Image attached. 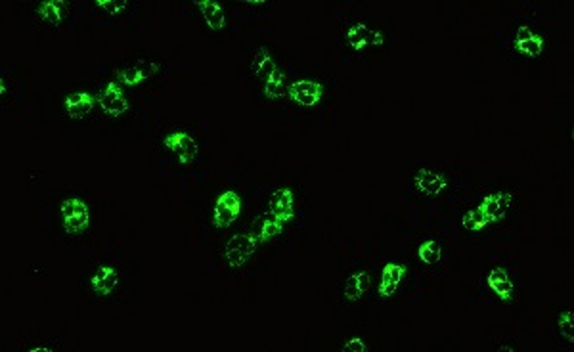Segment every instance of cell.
<instances>
[{"label":"cell","mask_w":574,"mask_h":352,"mask_svg":"<svg viewBox=\"0 0 574 352\" xmlns=\"http://www.w3.org/2000/svg\"><path fill=\"white\" fill-rule=\"evenodd\" d=\"M59 214H62V222H64V228L67 234H81L89 228L91 224V211H89V205L84 203L82 199L77 197H69L66 199L62 207H59Z\"/></svg>","instance_id":"obj_1"},{"label":"cell","mask_w":574,"mask_h":352,"mask_svg":"<svg viewBox=\"0 0 574 352\" xmlns=\"http://www.w3.org/2000/svg\"><path fill=\"white\" fill-rule=\"evenodd\" d=\"M241 213V197L236 192H224L214 201L213 209V224L216 228H228L232 222L236 221Z\"/></svg>","instance_id":"obj_2"},{"label":"cell","mask_w":574,"mask_h":352,"mask_svg":"<svg viewBox=\"0 0 574 352\" xmlns=\"http://www.w3.org/2000/svg\"><path fill=\"white\" fill-rule=\"evenodd\" d=\"M254 249H257V239L254 238H251V236H234L224 246V259L228 262L230 268H239L251 259Z\"/></svg>","instance_id":"obj_3"},{"label":"cell","mask_w":574,"mask_h":352,"mask_svg":"<svg viewBox=\"0 0 574 352\" xmlns=\"http://www.w3.org/2000/svg\"><path fill=\"white\" fill-rule=\"evenodd\" d=\"M163 144L180 159L182 165H189L196 161L199 149H197V142L188 132H171L165 136Z\"/></svg>","instance_id":"obj_4"},{"label":"cell","mask_w":574,"mask_h":352,"mask_svg":"<svg viewBox=\"0 0 574 352\" xmlns=\"http://www.w3.org/2000/svg\"><path fill=\"white\" fill-rule=\"evenodd\" d=\"M100 106L107 117H119L129 111V100L124 98L123 91L117 82H107L106 89L100 94Z\"/></svg>","instance_id":"obj_5"},{"label":"cell","mask_w":574,"mask_h":352,"mask_svg":"<svg viewBox=\"0 0 574 352\" xmlns=\"http://www.w3.org/2000/svg\"><path fill=\"white\" fill-rule=\"evenodd\" d=\"M289 98L293 100L295 104L304 107L316 106L322 100L324 94V86L320 82L314 81H297L293 84H289Z\"/></svg>","instance_id":"obj_6"},{"label":"cell","mask_w":574,"mask_h":352,"mask_svg":"<svg viewBox=\"0 0 574 352\" xmlns=\"http://www.w3.org/2000/svg\"><path fill=\"white\" fill-rule=\"evenodd\" d=\"M270 214L278 221L287 222L295 216V196L289 188H279L274 192L270 199Z\"/></svg>","instance_id":"obj_7"},{"label":"cell","mask_w":574,"mask_h":352,"mask_svg":"<svg viewBox=\"0 0 574 352\" xmlns=\"http://www.w3.org/2000/svg\"><path fill=\"white\" fill-rule=\"evenodd\" d=\"M511 194H506V192H498V194H490L483 199V203L479 205L481 211H483L484 219L490 222H498L506 216V211H508L509 203H511Z\"/></svg>","instance_id":"obj_8"},{"label":"cell","mask_w":574,"mask_h":352,"mask_svg":"<svg viewBox=\"0 0 574 352\" xmlns=\"http://www.w3.org/2000/svg\"><path fill=\"white\" fill-rule=\"evenodd\" d=\"M346 44L353 50H364L369 44H383V35L378 31H371L368 25L354 24L346 31Z\"/></svg>","instance_id":"obj_9"},{"label":"cell","mask_w":574,"mask_h":352,"mask_svg":"<svg viewBox=\"0 0 574 352\" xmlns=\"http://www.w3.org/2000/svg\"><path fill=\"white\" fill-rule=\"evenodd\" d=\"M94 293L100 297H107L113 293L119 286V274L111 266H100L91 279Z\"/></svg>","instance_id":"obj_10"},{"label":"cell","mask_w":574,"mask_h":352,"mask_svg":"<svg viewBox=\"0 0 574 352\" xmlns=\"http://www.w3.org/2000/svg\"><path fill=\"white\" fill-rule=\"evenodd\" d=\"M414 184H416V188H418V192H421V194H425V196H436V194H441V192L446 189L448 180H446V176L438 174V172L419 171L418 174L414 176Z\"/></svg>","instance_id":"obj_11"},{"label":"cell","mask_w":574,"mask_h":352,"mask_svg":"<svg viewBox=\"0 0 574 352\" xmlns=\"http://www.w3.org/2000/svg\"><path fill=\"white\" fill-rule=\"evenodd\" d=\"M406 268L402 264H394V262H389L385 264V268L381 272V284H379V295L385 297H393L396 293V289L400 286L402 276H404Z\"/></svg>","instance_id":"obj_12"},{"label":"cell","mask_w":574,"mask_h":352,"mask_svg":"<svg viewBox=\"0 0 574 352\" xmlns=\"http://www.w3.org/2000/svg\"><path fill=\"white\" fill-rule=\"evenodd\" d=\"M486 284H488V287H490L500 299H503V301H511V299H513V289H515V287L511 284L508 272L503 270V268H500V266H496V268L490 270L488 278H486Z\"/></svg>","instance_id":"obj_13"},{"label":"cell","mask_w":574,"mask_h":352,"mask_svg":"<svg viewBox=\"0 0 574 352\" xmlns=\"http://www.w3.org/2000/svg\"><path fill=\"white\" fill-rule=\"evenodd\" d=\"M94 107V98L86 92H75L66 98V111L71 119H82L84 115L91 113Z\"/></svg>","instance_id":"obj_14"},{"label":"cell","mask_w":574,"mask_h":352,"mask_svg":"<svg viewBox=\"0 0 574 352\" xmlns=\"http://www.w3.org/2000/svg\"><path fill=\"white\" fill-rule=\"evenodd\" d=\"M197 6L201 8L203 19H205L207 27H211V31H221L226 25V12L219 2L203 0V2H197Z\"/></svg>","instance_id":"obj_15"},{"label":"cell","mask_w":574,"mask_h":352,"mask_svg":"<svg viewBox=\"0 0 574 352\" xmlns=\"http://www.w3.org/2000/svg\"><path fill=\"white\" fill-rule=\"evenodd\" d=\"M369 286V276L366 272H356L353 276H349L346 284H344V299L349 301H360V297L368 291Z\"/></svg>","instance_id":"obj_16"},{"label":"cell","mask_w":574,"mask_h":352,"mask_svg":"<svg viewBox=\"0 0 574 352\" xmlns=\"http://www.w3.org/2000/svg\"><path fill=\"white\" fill-rule=\"evenodd\" d=\"M159 67H161L159 64H151L148 69H144V67H136V66L124 67V69H121V71H117V77H119V81L123 82V84L136 86V84H140V82L146 81L149 75L156 73Z\"/></svg>","instance_id":"obj_17"},{"label":"cell","mask_w":574,"mask_h":352,"mask_svg":"<svg viewBox=\"0 0 574 352\" xmlns=\"http://www.w3.org/2000/svg\"><path fill=\"white\" fill-rule=\"evenodd\" d=\"M276 69V62L268 52V48H259L254 52L253 62H251V73L261 77V79H268L272 71Z\"/></svg>","instance_id":"obj_18"},{"label":"cell","mask_w":574,"mask_h":352,"mask_svg":"<svg viewBox=\"0 0 574 352\" xmlns=\"http://www.w3.org/2000/svg\"><path fill=\"white\" fill-rule=\"evenodd\" d=\"M37 14L50 25L62 24V19L66 17V4L64 2H57V0H48V2H41Z\"/></svg>","instance_id":"obj_19"},{"label":"cell","mask_w":574,"mask_h":352,"mask_svg":"<svg viewBox=\"0 0 574 352\" xmlns=\"http://www.w3.org/2000/svg\"><path fill=\"white\" fill-rule=\"evenodd\" d=\"M286 94V75L279 71L278 67L272 71L264 84V96L268 100H278Z\"/></svg>","instance_id":"obj_20"},{"label":"cell","mask_w":574,"mask_h":352,"mask_svg":"<svg viewBox=\"0 0 574 352\" xmlns=\"http://www.w3.org/2000/svg\"><path fill=\"white\" fill-rule=\"evenodd\" d=\"M418 254L421 261L425 262V264H436V262L441 261V257H443V246H441V241L438 239H429V241H423L421 246H419L418 249Z\"/></svg>","instance_id":"obj_21"},{"label":"cell","mask_w":574,"mask_h":352,"mask_svg":"<svg viewBox=\"0 0 574 352\" xmlns=\"http://www.w3.org/2000/svg\"><path fill=\"white\" fill-rule=\"evenodd\" d=\"M515 48L517 52H521V54H525V56H540L541 50H544V39H541L540 35H533V37L526 39V41H517Z\"/></svg>","instance_id":"obj_22"},{"label":"cell","mask_w":574,"mask_h":352,"mask_svg":"<svg viewBox=\"0 0 574 352\" xmlns=\"http://www.w3.org/2000/svg\"><path fill=\"white\" fill-rule=\"evenodd\" d=\"M284 230V222L278 221L274 214H266L261 224V241H268V239L276 238L281 234Z\"/></svg>","instance_id":"obj_23"},{"label":"cell","mask_w":574,"mask_h":352,"mask_svg":"<svg viewBox=\"0 0 574 352\" xmlns=\"http://www.w3.org/2000/svg\"><path fill=\"white\" fill-rule=\"evenodd\" d=\"M463 226L467 230H471V232H479V230H483L486 224H488V221L484 219L483 211H481V207H476V209H473V211H469V213H465V216H463Z\"/></svg>","instance_id":"obj_24"},{"label":"cell","mask_w":574,"mask_h":352,"mask_svg":"<svg viewBox=\"0 0 574 352\" xmlns=\"http://www.w3.org/2000/svg\"><path fill=\"white\" fill-rule=\"evenodd\" d=\"M559 331H561V335L565 337L568 343H573L574 341V318H573V312L571 311L561 312V316H559Z\"/></svg>","instance_id":"obj_25"},{"label":"cell","mask_w":574,"mask_h":352,"mask_svg":"<svg viewBox=\"0 0 574 352\" xmlns=\"http://www.w3.org/2000/svg\"><path fill=\"white\" fill-rule=\"evenodd\" d=\"M96 6L104 8L109 14H119L129 6V2L127 0H96Z\"/></svg>","instance_id":"obj_26"},{"label":"cell","mask_w":574,"mask_h":352,"mask_svg":"<svg viewBox=\"0 0 574 352\" xmlns=\"http://www.w3.org/2000/svg\"><path fill=\"white\" fill-rule=\"evenodd\" d=\"M343 349L344 351H354V352L368 351V346H366V343H364V339H362V337H353V339H349V341L344 343Z\"/></svg>","instance_id":"obj_27"},{"label":"cell","mask_w":574,"mask_h":352,"mask_svg":"<svg viewBox=\"0 0 574 352\" xmlns=\"http://www.w3.org/2000/svg\"><path fill=\"white\" fill-rule=\"evenodd\" d=\"M533 31H530V29H528V27H526V25H523V27H519V29H517V37H515V42L517 41H526V39H530V37H533Z\"/></svg>","instance_id":"obj_28"},{"label":"cell","mask_w":574,"mask_h":352,"mask_svg":"<svg viewBox=\"0 0 574 352\" xmlns=\"http://www.w3.org/2000/svg\"><path fill=\"white\" fill-rule=\"evenodd\" d=\"M0 94H2V96L6 94V81H4V79L0 81Z\"/></svg>","instance_id":"obj_29"}]
</instances>
